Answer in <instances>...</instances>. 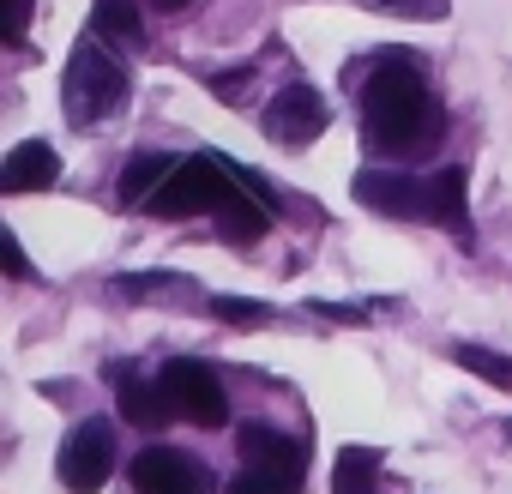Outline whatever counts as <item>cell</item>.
I'll use <instances>...</instances> for the list:
<instances>
[{
    "label": "cell",
    "mask_w": 512,
    "mask_h": 494,
    "mask_svg": "<svg viewBox=\"0 0 512 494\" xmlns=\"http://www.w3.org/2000/svg\"><path fill=\"white\" fill-rule=\"evenodd\" d=\"M362 133L386 157H422V151H434V139H440V103L428 97L422 73L404 55L380 61L374 79L362 85Z\"/></svg>",
    "instance_id": "obj_1"
},
{
    "label": "cell",
    "mask_w": 512,
    "mask_h": 494,
    "mask_svg": "<svg viewBox=\"0 0 512 494\" xmlns=\"http://www.w3.org/2000/svg\"><path fill=\"white\" fill-rule=\"evenodd\" d=\"M235 193H241V181L223 157H181L175 175L151 193L145 211L151 217H193V211H223Z\"/></svg>",
    "instance_id": "obj_2"
},
{
    "label": "cell",
    "mask_w": 512,
    "mask_h": 494,
    "mask_svg": "<svg viewBox=\"0 0 512 494\" xmlns=\"http://www.w3.org/2000/svg\"><path fill=\"white\" fill-rule=\"evenodd\" d=\"M121 103H127V73L115 67V55L103 43H79L73 61H67V115H73V127L109 121Z\"/></svg>",
    "instance_id": "obj_3"
},
{
    "label": "cell",
    "mask_w": 512,
    "mask_h": 494,
    "mask_svg": "<svg viewBox=\"0 0 512 494\" xmlns=\"http://www.w3.org/2000/svg\"><path fill=\"white\" fill-rule=\"evenodd\" d=\"M157 386H163V398H169V410L181 422H199V428H223L229 422V398H223V386H217V374L205 362H169L157 374Z\"/></svg>",
    "instance_id": "obj_4"
},
{
    "label": "cell",
    "mask_w": 512,
    "mask_h": 494,
    "mask_svg": "<svg viewBox=\"0 0 512 494\" xmlns=\"http://www.w3.org/2000/svg\"><path fill=\"white\" fill-rule=\"evenodd\" d=\"M326 97L314 91V85H284L272 103H266V139L272 145H284V151H302V145H314L320 133H326Z\"/></svg>",
    "instance_id": "obj_5"
},
{
    "label": "cell",
    "mask_w": 512,
    "mask_h": 494,
    "mask_svg": "<svg viewBox=\"0 0 512 494\" xmlns=\"http://www.w3.org/2000/svg\"><path fill=\"white\" fill-rule=\"evenodd\" d=\"M356 199L380 217H416L428 223L434 217V199H428V175H398V169H362L356 175Z\"/></svg>",
    "instance_id": "obj_6"
},
{
    "label": "cell",
    "mask_w": 512,
    "mask_h": 494,
    "mask_svg": "<svg viewBox=\"0 0 512 494\" xmlns=\"http://www.w3.org/2000/svg\"><path fill=\"white\" fill-rule=\"evenodd\" d=\"M109 470H115V434L103 422H79L61 446V482L73 494H97L109 482Z\"/></svg>",
    "instance_id": "obj_7"
},
{
    "label": "cell",
    "mask_w": 512,
    "mask_h": 494,
    "mask_svg": "<svg viewBox=\"0 0 512 494\" xmlns=\"http://www.w3.org/2000/svg\"><path fill=\"white\" fill-rule=\"evenodd\" d=\"M133 488L139 494H217L211 488V470L175 446H151L133 458Z\"/></svg>",
    "instance_id": "obj_8"
},
{
    "label": "cell",
    "mask_w": 512,
    "mask_h": 494,
    "mask_svg": "<svg viewBox=\"0 0 512 494\" xmlns=\"http://www.w3.org/2000/svg\"><path fill=\"white\" fill-rule=\"evenodd\" d=\"M61 181V157L49 139H25L7 151V163H0V193H43Z\"/></svg>",
    "instance_id": "obj_9"
},
{
    "label": "cell",
    "mask_w": 512,
    "mask_h": 494,
    "mask_svg": "<svg viewBox=\"0 0 512 494\" xmlns=\"http://www.w3.org/2000/svg\"><path fill=\"white\" fill-rule=\"evenodd\" d=\"M235 446H241V464H247V470H284V476H302V446H296L290 434L266 428V422H247Z\"/></svg>",
    "instance_id": "obj_10"
},
{
    "label": "cell",
    "mask_w": 512,
    "mask_h": 494,
    "mask_svg": "<svg viewBox=\"0 0 512 494\" xmlns=\"http://www.w3.org/2000/svg\"><path fill=\"white\" fill-rule=\"evenodd\" d=\"M115 296L121 302H157V308H193L199 284L169 278V272H139V278H115Z\"/></svg>",
    "instance_id": "obj_11"
},
{
    "label": "cell",
    "mask_w": 512,
    "mask_h": 494,
    "mask_svg": "<svg viewBox=\"0 0 512 494\" xmlns=\"http://www.w3.org/2000/svg\"><path fill=\"white\" fill-rule=\"evenodd\" d=\"M464 193H470V175L452 163V169H440V175H428V199H434V217L428 223H446V229H470V205H464Z\"/></svg>",
    "instance_id": "obj_12"
},
{
    "label": "cell",
    "mask_w": 512,
    "mask_h": 494,
    "mask_svg": "<svg viewBox=\"0 0 512 494\" xmlns=\"http://www.w3.org/2000/svg\"><path fill=\"white\" fill-rule=\"evenodd\" d=\"M181 157H163V151H139L127 169H121V205H151V193L175 175Z\"/></svg>",
    "instance_id": "obj_13"
},
{
    "label": "cell",
    "mask_w": 512,
    "mask_h": 494,
    "mask_svg": "<svg viewBox=\"0 0 512 494\" xmlns=\"http://www.w3.org/2000/svg\"><path fill=\"white\" fill-rule=\"evenodd\" d=\"M217 223H223V235H229V241L253 247V241L266 235V223H272V205H266V199H253V193L241 187V193H235V199L217 211Z\"/></svg>",
    "instance_id": "obj_14"
},
{
    "label": "cell",
    "mask_w": 512,
    "mask_h": 494,
    "mask_svg": "<svg viewBox=\"0 0 512 494\" xmlns=\"http://www.w3.org/2000/svg\"><path fill=\"white\" fill-rule=\"evenodd\" d=\"M332 494H380V458L368 446H344L332 464Z\"/></svg>",
    "instance_id": "obj_15"
},
{
    "label": "cell",
    "mask_w": 512,
    "mask_h": 494,
    "mask_svg": "<svg viewBox=\"0 0 512 494\" xmlns=\"http://www.w3.org/2000/svg\"><path fill=\"white\" fill-rule=\"evenodd\" d=\"M121 416H127V422H139V428H157V422H169L175 410H169L163 386H139V380H127V374H121Z\"/></svg>",
    "instance_id": "obj_16"
},
{
    "label": "cell",
    "mask_w": 512,
    "mask_h": 494,
    "mask_svg": "<svg viewBox=\"0 0 512 494\" xmlns=\"http://www.w3.org/2000/svg\"><path fill=\"white\" fill-rule=\"evenodd\" d=\"M452 356H458V368H470L476 380H488V386L512 392V356H500V350H482V344H458Z\"/></svg>",
    "instance_id": "obj_17"
},
{
    "label": "cell",
    "mask_w": 512,
    "mask_h": 494,
    "mask_svg": "<svg viewBox=\"0 0 512 494\" xmlns=\"http://www.w3.org/2000/svg\"><path fill=\"white\" fill-rule=\"evenodd\" d=\"M368 13H386V19H416V25H440L452 13V0H362Z\"/></svg>",
    "instance_id": "obj_18"
},
{
    "label": "cell",
    "mask_w": 512,
    "mask_h": 494,
    "mask_svg": "<svg viewBox=\"0 0 512 494\" xmlns=\"http://www.w3.org/2000/svg\"><path fill=\"white\" fill-rule=\"evenodd\" d=\"M97 37L139 43V13H133V0H97Z\"/></svg>",
    "instance_id": "obj_19"
},
{
    "label": "cell",
    "mask_w": 512,
    "mask_h": 494,
    "mask_svg": "<svg viewBox=\"0 0 512 494\" xmlns=\"http://www.w3.org/2000/svg\"><path fill=\"white\" fill-rule=\"evenodd\" d=\"M205 308H211L223 326H266V320H272V308H266V302H247V296H211Z\"/></svg>",
    "instance_id": "obj_20"
},
{
    "label": "cell",
    "mask_w": 512,
    "mask_h": 494,
    "mask_svg": "<svg viewBox=\"0 0 512 494\" xmlns=\"http://www.w3.org/2000/svg\"><path fill=\"white\" fill-rule=\"evenodd\" d=\"M229 494H302V476H284V470H241L229 482Z\"/></svg>",
    "instance_id": "obj_21"
},
{
    "label": "cell",
    "mask_w": 512,
    "mask_h": 494,
    "mask_svg": "<svg viewBox=\"0 0 512 494\" xmlns=\"http://www.w3.org/2000/svg\"><path fill=\"white\" fill-rule=\"evenodd\" d=\"M247 85H253V73H223V79H211V91H217L223 103H241V97H247Z\"/></svg>",
    "instance_id": "obj_22"
},
{
    "label": "cell",
    "mask_w": 512,
    "mask_h": 494,
    "mask_svg": "<svg viewBox=\"0 0 512 494\" xmlns=\"http://www.w3.org/2000/svg\"><path fill=\"white\" fill-rule=\"evenodd\" d=\"M31 25V0H7V43H19Z\"/></svg>",
    "instance_id": "obj_23"
},
{
    "label": "cell",
    "mask_w": 512,
    "mask_h": 494,
    "mask_svg": "<svg viewBox=\"0 0 512 494\" xmlns=\"http://www.w3.org/2000/svg\"><path fill=\"white\" fill-rule=\"evenodd\" d=\"M7 272H13V278H31V266H25V247H19L13 235H7Z\"/></svg>",
    "instance_id": "obj_24"
},
{
    "label": "cell",
    "mask_w": 512,
    "mask_h": 494,
    "mask_svg": "<svg viewBox=\"0 0 512 494\" xmlns=\"http://www.w3.org/2000/svg\"><path fill=\"white\" fill-rule=\"evenodd\" d=\"M157 7H163V13H175V7H187V0H157Z\"/></svg>",
    "instance_id": "obj_25"
},
{
    "label": "cell",
    "mask_w": 512,
    "mask_h": 494,
    "mask_svg": "<svg viewBox=\"0 0 512 494\" xmlns=\"http://www.w3.org/2000/svg\"><path fill=\"white\" fill-rule=\"evenodd\" d=\"M506 440H512V422H506Z\"/></svg>",
    "instance_id": "obj_26"
}]
</instances>
